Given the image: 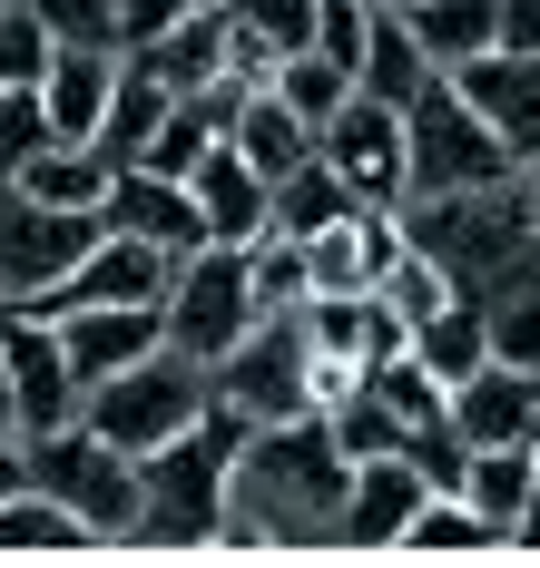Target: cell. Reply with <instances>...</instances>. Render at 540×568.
<instances>
[{
    "label": "cell",
    "instance_id": "7a4b0ae2",
    "mask_svg": "<svg viewBox=\"0 0 540 568\" xmlns=\"http://www.w3.org/2000/svg\"><path fill=\"white\" fill-rule=\"evenodd\" d=\"M403 235L452 275L462 304H501L511 284L540 275V196L521 168L491 186H452V196H403Z\"/></svg>",
    "mask_w": 540,
    "mask_h": 568
},
{
    "label": "cell",
    "instance_id": "ab89813d",
    "mask_svg": "<svg viewBox=\"0 0 540 568\" xmlns=\"http://www.w3.org/2000/svg\"><path fill=\"white\" fill-rule=\"evenodd\" d=\"M501 50H540V0H501Z\"/></svg>",
    "mask_w": 540,
    "mask_h": 568
},
{
    "label": "cell",
    "instance_id": "f1b7e54d",
    "mask_svg": "<svg viewBox=\"0 0 540 568\" xmlns=\"http://www.w3.org/2000/svg\"><path fill=\"white\" fill-rule=\"evenodd\" d=\"M403 549H422V559H472V549H511V539H501L462 490H432L413 510V529H403Z\"/></svg>",
    "mask_w": 540,
    "mask_h": 568
},
{
    "label": "cell",
    "instance_id": "5bb4252c",
    "mask_svg": "<svg viewBox=\"0 0 540 568\" xmlns=\"http://www.w3.org/2000/svg\"><path fill=\"white\" fill-rule=\"evenodd\" d=\"M187 186H197V216H207L217 245H256V235L276 226V186H266V168L246 158L237 138H217V148L187 168Z\"/></svg>",
    "mask_w": 540,
    "mask_h": 568
},
{
    "label": "cell",
    "instance_id": "3957f363",
    "mask_svg": "<svg viewBox=\"0 0 540 568\" xmlns=\"http://www.w3.org/2000/svg\"><path fill=\"white\" fill-rule=\"evenodd\" d=\"M246 422L217 402L207 422H187L178 442L138 452V529L119 549H217L227 539V480H237Z\"/></svg>",
    "mask_w": 540,
    "mask_h": 568
},
{
    "label": "cell",
    "instance_id": "4fadbf2b",
    "mask_svg": "<svg viewBox=\"0 0 540 568\" xmlns=\"http://www.w3.org/2000/svg\"><path fill=\"white\" fill-rule=\"evenodd\" d=\"M452 89L472 99L491 128H501V148L531 168L540 158V50H481V59H452Z\"/></svg>",
    "mask_w": 540,
    "mask_h": 568
},
{
    "label": "cell",
    "instance_id": "44dd1931",
    "mask_svg": "<svg viewBox=\"0 0 540 568\" xmlns=\"http://www.w3.org/2000/svg\"><path fill=\"white\" fill-rule=\"evenodd\" d=\"M422 79H432V50L413 40V20H403V10H383V0H373V40H363V99H383V109H413Z\"/></svg>",
    "mask_w": 540,
    "mask_h": 568
},
{
    "label": "cell",
    "instance_id": "4316f807",
    "mask_svg": "<svg viewBox=\"0 0 540 568\" xmlns=\"http://www.w3.org/2000/svg\"><path fill=\"white\" fill-rule=\"evenodd\" d=\"M413 353L442 373V383H462V373H481V363H491V314L452 294L442 314H422V324H413Z\"/></svg>",
    "mask_w": 540,
    "mask_h": 568
},
{
    "label": "cell",
    "instance_id": "2e32d148",
    "mask_svg": "<svg viewBox=\"0 0 540 568\" xmlns=\"http://www.w3.org/2000/svg\"><path fill=\"white\" fill-rule=\"evenodd\" d=\"M99 216L128 226V235H148V245H168V255L217 245L207 216H197V186H187V176H158V168H119V176H109V196H99Z\"/></svg>",
    "mask_w": 540,
    "mask_h": 568
},
{
    "label": "cell",
    "instance_id": "7bdbcfd3",
    "mask_svg": "<svg viewBox=\"0 0 540 568\" xmlns=\"http://www.w3.org/2000/svg\"><path fill=\"white\" fill-rule=\"evenodd\" d=\"M521 176H531V196H540V158H531V168H521Z\"/></svg>",
    "mask_w": 540,
    "mask_h": 568
},
{
    "label": "cell",
    "instance_id": "8d00e7d4",
    "mask_svg": "<svg viewBox=\"0 0 540 568\" xmlns=\"http://www.w3.org/2000/svg\"><path fill=\"white\" fill-rule=\"evenodd\" d=\"M363 40H373V0H314V50L344 59L363 89Z\"/></svg>",
    "mask_w": 540,
    "mask_h": 568
},
{
    "label": "cell",
    "instance_id": "4dcf8cb0",
    "mask_svg": "<svg viewBox=\"0 0 540 568\" xmlns=\"http://www.w3.org/2000/svg\"><path fill=\"white\" fill-rule=\"evenodd\" d=\"M246 265H256V304H266V314H276V304H304V294H314V265H304V235H256V245H246Z\"/></svg>",
    "mask_w": 540,
    "mask_h": 568
},
{
    "label": "cell",
    "instance_id": "f35d334b",
    "mask_svg": "<svg viewBox=\"0 0 540 568\" xmlns=\"http://www.w3.org/2000/svg\"><path fill=\"white\" fill-rule=\"evenodd\" d=\"M10 490H30V442H20V422H0V500Z\"/></svg>",
    "mask_w": 540,
    "mask_h": 568
},
{
    "label": "cell",
    "instance_id": "7402d4cb",
    "mask_svg": "<svg viewBox=\"0 0 540 568\" xmlns=\"http://www.w3.org/2000/svg\"><path fill=\"white\" fill-rule=\"evenodd\" d=\"M403 20H413L422 50H432V69L501 50V0H403Z\"/></svg>",
    "mask_w": 540,
    "mask_h": 568
},
{
    "label": "cell",
    "instance_id": "9a60e30c",
    "mask_svg": "<svg viewBox=\"0 0 540 568\" xmlns=\"http://www.w3.org/2000/svg\"><path fill=\"white\" fill-rule=\"evenodd\" d=\"M452 432H462L472 452H491V442H540V373L491 353L481 373L452 383Z\"/></svg>",
    "mask_w": 540,
    "mask_h": 568
},
{
    "label": "cell",
    "instance_id": "5b68a950",
    "mask_svg": "<svg viewBox=\"0 0 540 568\" xmlns=\"http://www.w3.org/2000/svg\"><path fill=\"white\" fill-rule=\"evenodd\" d=\"M207 373H217V402H227L237 422H296V412H324V393H334L324 353H314V334H304V304L256 314L246 343L217 353Z\"/></svg>",
    "mask_w": 540,
    "mask_h": 568
},
{
    "label": "cell",
    "instance_id": "8fae6325",
    "mask_svg": "<svg viewBox=\"0 0 540 568\" xmlns=\"http://www.w3.org/2000/svg\"><path fill=\"white\" fill-rule=\"evenodd\" d=\"M178 265H187V255H168V245H148V235L109 226L60 284H50V294H40V304H30V314H50V324H60V314H79V304H168Z\"/></svg>",
    "mask_w": 540,
    "mask_h": 568
},
{
    "label": "cell",
    "instance_id": "ac0fdd59",
    "mask_svg": "<svg viewBox=\"0 0 540 568\" xmlns=\"http://www.w3.org/2000/svg\"><path fill=\"white\" fill-rule=\"evenodd\" d=\"M60 343H69L79 393H89V383H109L119 363H138V353L168 343V304H79V314H60Z\"/></svg>",
    "mask_w": 540,
    "mask_h": 568
},
{
    "label": "cell",
    "instance_id": "d4e9b609",
    "mask_svg": "<svg viewBox=\"0 0 540 568\" xmlns=\"http://www.w3.org/2000/svg\"><path fill=\"white\" fill-rule=\"evenodd\" d=\"M354 206H363V196L334 176V158H324V148H314L296 176H276V235H324V226H344Z\"/></svg>",
    "mask_w": 540,
    "mask_h": 568
},
{
    "label": "cell",
    "instance_id": "6da1fadb",
    "mask_svg": "<svg viewBox=\"0 0 540 568\" xmlns=\"http://www.w3.org/2000/svg\"><path fill=\"white\" fill-rule=\"evenodd\" d=\"M344 490H354V460L324 412L246 422L217 549H344Z\"/></svg>",
    "mask_w": 540,
    "mask_h": 568
},
{
    "label": "cell",
    "instance_id": "ba28073f",
    "mask_svg": "<svg viewBox=\"0 0 540 568\" xmlns=\"http://www.w3.org/2000/svg\"><path fill=\"white\" fill-rule=\"evenodd\" d=\"M99 235H109L99 206H50V196H30L20 176H0V294H10V304H40Z\"/></svg>",
    "mask_w": 540,
    "mask_h": 568
},
{
    "label": "cell",
    "instance_id": "30bf717a",
    "mask_svg": "<svg viewBox=\"0 0 540 568\" xmlns=\"http://www.w3.org/2000/svg\"><path fill=\"white\" fill-rule=\"evenodd\" d=\"M314 148L334 158V176L354 186L363 206H403L413 196V148H403V109H383V99H344V109L314 128Z\"/></svg>",
    "mask_w": 540,
    "mask_h": 568
},
{
    "label": "cell",
    "instance_id": "d6a6232c",
    "mask_svg": "<svg viewBox=\"0 0 540 568\" xmlns=\"http://www.w3.org/2000/svg\"><path fill=\"white\" fill-rule=\"evenodd\" d=\"M304 265H314V294H373V275H363V206L344 226L304 235Z\"/></svg>",
    "mask_w": 540,
    "mask_h": 568
},
{
    "label": "cell",
    "instance_id": "d590c367",
    "mask_svg": "<svg viewBox=\"0 0 540 568\" xmlns=\"http://www.w3.org/2000/svg\"><path fill=\"white\" fill-rule=\"evenodd\" d=\"M481 314H491V353H501V363H531V373H540V275H531V284H511V294H501V304H481Z\"/></svg>",
    "mask_w": 540,
    "mask_h": 568
},
{
    "label": "cell",
    "instance_id": "ee69618b",
    "mask_svg": "<svg viewBox=\"0 0 540 568\" xmlns=\"http://www.w3.org/2000/svg\"><path fill=\"white\" fill-rule=\"evenodd\" d=\"M0 314H10V294H0Z\"/></svg>",
    "mask_w": 540,
    "mask_h": 568
},
{
    "label": "cell",
    "instance_id": "8992f818",
    "mask_svg": "<svg viewBox=\"0 0 540 568\" xmlns=\"http://www.w3.org/2000/svg\"><path fill=\"white\" fill-rule=\"evenodd\" d=\"M30 490L60 500L99 549H119L138 529V452L99 442L89 422H60V432H30Z\"/></svg>",
    "mask_w": 540,
    "mask_h": 568
},
{
    "label": "cell",
    "instance_id": "cb8c5ba5",
    "mask_svg": "<svg viewBox=\"0 0 540 568\" xmlns=\"http://www.w3.org/2000/svg\"><path fill=\"white\" fill-rule=\"evenodd\" d=\"M531 470H540V442H491V452L462 460V500L511 539V519H521V500H531Z\"/></svg>",
    "mask_w": 540,
    "mask_h": 568
},
{
    "label": "cell",
    "instance_id": "b9f144b4",
    "mask_svg": "<svg viewBox=\"0 0 540 568\" xmlns=\"http://www.w3.org/2000/svg\"><path fill=\"white\" fill-rule=\"evenodd\" d=\"M0 422H20V402H10V353H0Z\"/></svg>",
    "mask_w": 540,
    "mask_h": 568
},
{
    "label": "cell",
    "instance_id": "ffe728a7",
    "mask_svg": "<svg viewBox=\"0 0 540 568\" xmlns=\"http://www.w3.org/2000/svg\"><path fill=\"white\" fill-rule=\"evenodd\" d=\"M119 59H128V50H50V69H40V99H50V128H60V138L99 148L109 99H119Z\"/></svg>",
    "mask_w": 540,
    "mask_h": 568
},
{
    "label": "cell",
    "instance_id": "e575fe53",
    "mask_svg": "<svg viewBox=\"0 0 540 568\" xmlns=\"http://www.w3.org/2000/svg\"><path fill=\"white\" fill-rule=\"evenodd\" d=\"M40 10V30L60 40V50H128L119 40V0H30Z\"/></svg>",
    "mask_w": 540,
    "mask_h": 568
},
{
    "label": "cell",
    "instance_id": "d6986e66",
    "mask_svg": "<svg viewBox=\"0 0 540 568\" xmlns=\"http://www.w3.org/2000/svg\"><path fill=\"white\" fill-rule=\"evenodd\" d=\"M227 40H237V20H227V0H207V10H187L178 30H158V40H138L128 69H148L168 99L187 89H207V79H227Z\"/></svg>",
    "mask_w": 540,
    "mask_h": 568
},
{
    "label": "cell",
    "instance_id": "f6af8a7d",
    "mask_svg": "<svg viewBox=\"0 0 540 568\" xmlns=\"http://www.w3.org/2000/svg\"><path fill=\"white\" fill-rule=\"evenodd\" d=\"M383 10H403V0H383Z\"/></svg>",
    "mask_w": 540,
    "mask_h": 568
},
{
    "label": "cell",
    "instance_id": "603a6c76",
    "mask_svg": "<svg viewBox=\"0 0 540 568\" xmlns=\"http://www.w3.org/2000/svg\"><path fill=\"white\" fill-rule=\"evenodd\" d=\"M227 138H237L246 158L266 168V186H276V176H296L304 158H314V128H304L276 89H246V109H237V128H227Z\"/></svg>",
    "mask_w": 540,
    "mask_h": 568
},
{
    "label": "cell",
    "instance_id": "1f68e13d",
    "mask_svg": "<svg viewBox=\"0 0 540 568\" xmlns=\"http://www.w3.org/2000/svg\"><path fill=\"white\" fill-rule=\"evenodd\" d=\"M40 148H60V128H50V99H40V79L30 89H0V176H20Z\"/></svg>",
    "mask_w": 540,
    "mask_h": 568
},
{
    "label": "cell",
    "instance_id": "484cf974",
    "mask_svg": "<svg viewBox=\"0 0 540 568\" xmlns=\"http://www.w3.org/2000/svg\"><path fill=\"white\" fill-rule=\"evenodd\" d=\"M69 549H99L60 500H40V490H10L0 500V559H69Z\"/></svg>",
    "mask_w": 540,
    "mask_h": 568
},
{
    "label": "cell",
    "instance_id": "277c9868",
    "mask_svg": "<svg viewBox=\"0 0 540 568\" xmlns=\"http://www.w3.org/2000/svg\"><path fill=\"white\" fill-rule=\"evenodd\" d=\"M207 412H217V373H207L197 353H178V343L138 353L109 383L79 393V422H89L99 442H119V452H158V442H178L187 422H207Z\"/></svg>",
    "mask_w": 540,
    "mask_h": 568
},
{
    "label": "cell",
    "instance_id": "52a82bcc",
    "mask_svg": "<svg viewBox=\"0 0 540 568\" xmlns=\"http://www.w3.org/2000/svg\"><path fill=\"white\" fill-rule=\"evenodd\" d=\"M403 148H413V196H452V186H491L511 176L521 158L501 148V128L452 89V69L422 79V99L403 109Z\"/></svg>",
    "mask_w": 540,
    "mask_h": 568
},
{
    "label": "cell",
    "instance_id": "836d02e7",
    "mask_svg": "<svg viewBox=\"0 0 540 568\" xmlns=\"http://www.w3.org/2000/svg\"><path fill=\"white\" fill-rule=\"evenodd\" d=\"M50 30H40V10L30 0H0V89H30L40 69H50Z\"/></svg>",
    "mask_w": 540,
    "mask_h": 568
},
{
    "label": "cell",
    "instance_id": "7c38bea8",
    "mask_svg": "<svg viewBox=\"0 0 540 568\" xmlns=\"http://www.w3.org/2000/svg\"><path fill=\"white\" fill-rule=\"evenodd\" d=\"M0 353H10L20 442H30V432H60V422H79V373H69V343H60V324H50V314L10 304V314H0Z\"/></svg>",
    "mask_w": 540,
    "mask_h": 568
},
{
    "label": "cell",
    "instance_id": "9c48e42d",
    "mask_svg": "<svg viewBox=\"0 0 540 568\" xmlns=\"http://www.w3.org/2000/svg\"><path fill=\"white\" fill-rule=\"evenodd\" d=\"M266 304H256V265H246V245H197L168 284V343L197 353V363H217V353H237L246 324H256Z\"/></svg>",
    "mask_w": 540,
    "mask_h": 568
},
{
    "label": "cell",
    "instance_id": "f546056e",
    "mask_svg": "<svg viewBox=\"0 0 540 568\" xmlns=\"http://www.w3.org/2000/svg\"><path fill=\"white\" fill-rule=\"evenodd\" d=\"M158 118H168V89H158L148 69H128V59H119V99H109V128H99V148H109L119 168H138V148L158 138Z\"/></svg>",
    "mask_w": 540,
    "mask_h": 568
},
{
    "label": "cell",
    "instance_id": "e0dca14e",
    "mask_svg": "<svg viewBox=\"0 0 540 568\" xmlns=\"http://www.w3.org/2000/svg\"><path fill=\"white\" fill-rule=\"evenodd\" d=\"M432 500L413 452H383V460H354V490H344V549H403L413 510Z\"/></svg>",
    "mask_w": 540,
    "mask_h": 568
},
{
    "label": "cell",
    "instance_id": "74e56055",
    "mask_svg": "<svg viewBox=\"0 0 540 568\" xmlns=\"http://www.w3.org/2000/svg\"><path fill=\"white\" fill-rule=\"evenodd\" d=\"M187 10H207V0H119V40L138 50V40H158V30H178Z\"/></svg>",
    "mask_w": 540,
    "mask_h": 568
},
{
    "label": "cell",
    "instance_id": "60d3db41",
    "mask_svg": "<svg viewBox=\"0 0 540 568\" xmlns=\"http://www.w3.org/2000/svg\"><path fill=\"white\" fill-rule=\"evenodd\" d=\"M511 549H540V470H531V500H521V519H511Z\"/></svg>",
    "mask_w": 540,
    "mask_h": 568
},
{
    "label": "cell",
    "instance_id": "83f0119b",
    "mask_svg": "<svg viewBox=\"0 0 540 568\" xmlns=\"http://www.w3.org/2000/svg\"><path fill=\"white\" fill-rule=\"evenodd\" d=\"M266 89H276L304 128H324V118L354 99V69H344V59H324V50H286L276 69H266Z\"/></svg>",
    "mask_w": 540,
    "mask_h": 568
}]
</instances>
